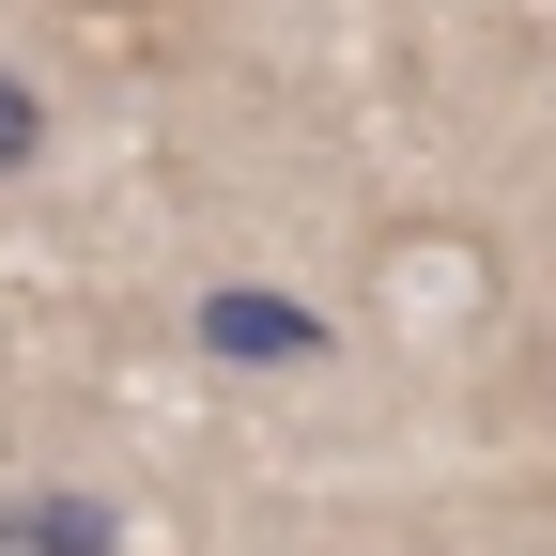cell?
Here are the masks:
<instances>
[{
    "label": "cell",
    "instance_id": "cell-2",
    "mask_svg": "<svg viewBox=\"0 0 556 556\" xmlns=\"http://www.w3.org/2000/svg\"><path fill=\"white\" fill-rule=\"evenodd\" d=\"M124 526L93 510V495H31V510H0V556H109Z\"/></svg>",
    "mask_w": 556,
    "mask_h": 556
},
{
    "label": "cell",
    "instance_id": "cell-1",
    "mask_svg": "<svg viewBox=\"0 0 556 556\" xmlns=\"http://www.w3.org/2000/svg\"><path fill=\"white\" fill-rule=\"evenodd\" d=\"M186 325H201V356H217V371H309V356H325V309L263 294V278H217Z\"/></svg>",
    "mask_w": 556,
    "mask_h": 556
},
{
    "label": "cell",
    "instance_id": "cell-3",
    "mask_svg": "<svg viewBox=\"0 0 556 556\" xmlns=\"http://www.w3.org/2000/svg\"><path fill=\"white\" fill-rule=\"evenodd\" d=\"M16 170H47V93L0 62V186H16Z\"/></svg>",
    "mask_w": 556,
    "mask_h": 556
}]
</instances>
